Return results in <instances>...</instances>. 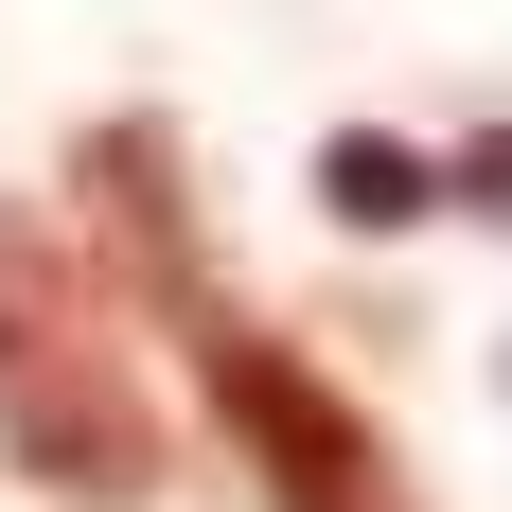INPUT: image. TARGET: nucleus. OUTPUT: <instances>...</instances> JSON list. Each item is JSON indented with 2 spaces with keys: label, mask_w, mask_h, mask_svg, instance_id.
Returning <instances> with one entry per match:
<instances>
[{
  "label": "nucleus",
  "mask_w": 512,
  "mask_h": 512,
  "mask_svg": "<svg viewBox=\"0 0 512 512\" xmlns=\"http://www.w3.org/2000/svg\"><path fill=\"white\" fill-rule=\"evenodd\" d=\"M71 195L106 212V248L142 265L159 301H212L195 283V195H177V124H89L71 142Z\"/></svg>",
  "instance_id": "3"
},
{
  "label": "nucleus",
  "mask_w": 512,
  "mask_h": 512,
  "mask_svg": "<svg viewBox=\"0 0 512 512\" xmlns=\"http://www.w3.org/2000/svg\"><path fill=\"white\" fill-rule=\"evenodd\" d=\"M177 336H195V389H212V424L248 442L265 512H424L407 460L371 442V407L336 389V371H301L248 301H177Z\"/></svg>",
  "instance_id": "2"
},
{
  "label": "nucleus",
  "mask_w": 512,
  "mask_h": 512,
  "mask_svg": "<svg viewBox=\"0 0 512 512\" xmlns=\"http://www.w3.org/2000/svg\"><path fill=\"white\" fill-rule=\"evenodd\" d=\"M0 460L89 512L159 495V407H142V354H124V301L53 212H0Z\"/></svg>",
  "instance_id": "1"
},
{
  "label": "nucleus",
  "mask_w": 512,
  "mask_h": 512,
  "mask_svg": "<svg viewBox=\"0 0 512 512\" xmlns=\"http://www.w3.org/2000/svg\"><path fill=\"white\" fill-rule=\"evenodd\" d=\"M318 195L354 212V230H407V212H424V159H407V142H336V159H318Z\"/></svg>",
  "instance_id": "4"
}]
</instances>
